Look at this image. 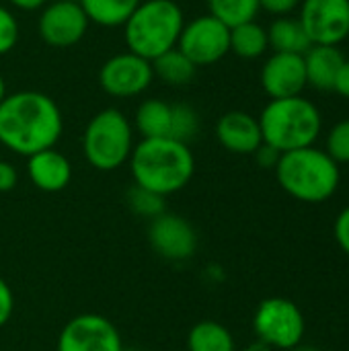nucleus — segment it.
Returning a JSON list of instances; mask_svg holds the SVG:
<instances>
[{
	"label": "nucleus",
	"mask_w": 349,
	"mask_h": 351,
	"mask_svg": "<svg viewBox=\"0 0 349 351\" xmlns=\"http://www.w3.org/2000/svg\"><path fill=\"white\" fill-rule=\"evenodd\" d=\"M325 152L337 162L348 165L349 162V119L335 123L327 134V148Z\"/></svg>",
	"instance_id": "obj_27"
},
{
	"label": "nucleus",
	"mask_w": 349,
	"mask_h": 351,
	"mask_svg": "<svg viewBox=\"0 0 349 351\" xmlns=\"http://www.w3.org/2000/svg\"><path fill=\"white\" fill-rule=\"evenodd\" d=\"M134 128L119 109H103L91 117L82 134V152L97 171H115L134 150Z\"/></svg>",
	"instance_id": "obj_6"
},
{
	"label": "nucleus",
	"mask_w": 349,
	"mask_h": 351,
	"mask_svg": "<svg viewBox=\"0 0 349 351\" xmlns=\"http://www.w3.org/2000/svg\"><path fill=\"white\" fill-rule=\"evenodd\" d=\"M267 41L274 51L304 56L313 45L302 23L292 16H278L267 27Z\"/></svg>",
	"instance_id": "obj_18"
},
{
	"label": "nucleus",
	"mask_w": 349,
	"mask_h": 351,
	"mask_svg": "<svg viewBox=\"0 0 349 351\" xmlns=\"http://www.w3.org/2000/svg\"><path fill=\"white\" fill-rule=\"evenodd\" d=\"M269 49L267 29L257 21H249L230 29V51L243 60L261 58Z\"/></svg>",
	"instance_id": "obj_21"
},
{
	"label": "nucleus",
	"mask_w": 349,
	"mask_h": 351,
	"mask_svg": "<svg viewBox=\"0 0 349 351\" xmlns=\"http://www.w3.org/2000/svg\"><path fill=\"white\" fill-rule=\"evenodd\" d=\"M128 162L134 185L163 197L187 187L195 173V158L189 144L173 138H142Z\"/></svg>",
	"instance_id": "obj_2"
},
{
	"label": "nucleus",
	"mask_w": 349,
	"mask_h": 351,
	"mask_svg": "<svg viewBox=\"0 0 349 351\" xmlns=\"http://www.w3.org/2000/svg\"><path fill=\"white\" fill-rule=\"evenodd\" d=\"M253 154L257 158V165L263 167V169H276V165H278V160L282 156V152H278L276 148H272L267 144H261Z\"/></svg>",
	"instance_id": "obj_33"
},
{
	"label": "nucleus",
	"mask_w": 349,
	"mask_h": 351,
	"mask_svg": "<svg viewBox=\"0 0 349 351\" xmlns=\"http://www.w3.org/2000/svg\"><path fill=\"white\" fill-rule=\"evenodd\" d=\"M333 90L344 97L349 99V60L346 58V62L341 64L339 72H337V78H335V84H333Z\"/></svg>",
	"instance_id": "obj_34"
},
{
	"label": "nucleus",
	"mask_w": 349,
	"mask_h": 351,
	"mask_svg": "<svg viewBox=\"0 0 349 351\" xmlns=\"http://www.w3.org/2000/svg\"><path fill=\"white\" fill-rule=\"evenodd\" d=\"M70 2H80V0H70Z\"/></svg>",
	"instance_id": "obj_37"
},
{
	"label": "nucleus",
	"mask_w": 349,
	"mask_h": 351,
	"mask_svg": "<svg viewBox=\"0 0 349 351\" xmlns=\"http://www.w3.org/2000/svg\"><path fill=\"white\" fill-rule=\"evenodd\" d=\"M19 183V171L12 162L0 160V193H8Z\"/></svg>",
	"instance_id": "obj_32"
},
{
	"label": "nucleus",
	"mask_w": 349,
	"mask_h": 351,
	"mask_svg": "<svg viewBox=\"0 0 349 351\" xmlns=\"http://www.w3.org/2000/svg\"><path fill=\"white\" fill-rule=\"evenodd\" d=\"M185 16L175 0H142L123 23L128 51L152 62L177 47Z\"/></svg>",
	"instance_id": "obj_5"
},
{
	"label": "nucleus",
	"mask_w": 349,
	"mask_h": 351,
	"mask_svg": "<svg viewBox=\"0 0 349 351\" xmlns=\"http://www.w3.org/2000/svg\"><path fill=\"white\" fill-rule=\"evenodd\" d=\"M200 130V117L197 111L187 105V103H177L173 105L171 113V138L179 142H189Z\"/></svg>",
	"instance_id": "obj_26"
},
{
	"label": "nucleus",
	"mask_w": 349,
	"mask_h": 351,
	"mask_svg": "<svg viewBox=\"0 0 349 351\" xmlns=\"http://www.w3.org/2000/svg\"><path fill=\"white\" fill-rule=\"evenodd\" d=\"M333 234H335L339 249L349 257V206L337 214L335 224H333Z\"/></svg>",
	"instance_id": "obj_29"
},
{
	"label": "nucleus",
	"mask_w": 349,
	"mask_h": 351,
	"mask_svg": "<svg viewBox=\"0 0 349 351\" xmlns=\"http://www.w3.org/2000/svg\"><path fill=\"white\" fill-rule=\"evenodd\" d=\"M216 138L232 154H253L263 144L259 119L247 111L224 113L216 123Z\"/></svg>",
	"instance_id": "obj_15"
},
{
	"label": "nucleus",
	"mask_w": 349,
	"mask_h": 351,
	"mask_svg": "<svg viewBox=\"0 0 349 351\" xmlns=\"http://www.w3.org/2000/svg\"><path fill=\"white\" fill-rule=\"evenodd\" d=\"M173 105L163 99H146L138 105L134 125L142 138H171Z\"/></svg>",
	"instance_id": "obj_19"
},
{
	"label": "nucleus",
	"mask_w": 349,
	"mask_h": 351,
	"mask_svg": "<svg viewBox=\"0 0 349 351\" xmlns=\"http://www.w3.org/2000/svg\"><path fill=\"white\" fill-rule=\"evenodd\" d=\"M150 247L167 261H187L197 249L195 228L179 214L163 212L148 226Z\"/></svg>",
	"instance_id": "obj_13"
},
{
	"label": "nucleus",
	"mask_w": 349,
	"mask_h": 351,
	"mask_svg": "<svg viewBox=\"0 0 349 351\" xmlns=\"http://www.w3.org/2000/svg\"><path fill=\"white\" fill-rule=\"evenodd\" d=\"M62 111L39 90L6 93L0 101V144L21 156L53 148L62 136Z\"/></svg>",
	"instance_id": "obj_1"
},
{
	"label": "nucleus",
	"mask_w": 349,
	"mask_h": 351,
	"mask_svg": "<svg viewBox=\"0 0 349 351\" xmlns=\"http://www.w3.org/2000/svg\"><path fill=\"white\" fill-rule=\"evenodd\" d=\"M344 62L346 56L337 45H311L304 53L306 84L317 90H333L337 72Z\"/></svg>",
	"instance_id": "obj_17"
},
{
	"label": "nucleus",
	"mask_w": 349,
	"mask_h": 351,
	"mask_svg": "<svg viewBox=\"0 0 349 351\" xmlns=\"http://www.w3.org/2000/svg\"><path fill=\"white\" fill-rule=\"evenodd\" d=\"M154 80L152 64L132 51L115 53L99 70L101 88L117 99L142 95Z\"/></svg>",
	"instance_id": "obj_11"
},
{
	"label": "nucleus",
	"mask_w": 349,
	"mask_h": 351,
	"mask_svg": "<svg viewBox=\"0 0 349 351\" xmlns=\"http://www.w3.org/2000/svg\"><path fill=\"white\" fill-rule=\"evenodd\" d=\"M19 43V21L16 16L0 4V56L14 49Z\"/></svg>",
	"instance_id": "obj_28"
},
{
	"label": "nucleus",
	"mask_w": 349,
	"mask_h": 351,
	"mask_svg": "<svg viewBox=\"0 0 349 351\" xmlns=\"http://www.w3.org/2000/svg\"><path fill=\"white\" fill-rule=\"evenodd\" d=\"M208 14L216 16L228 29L255 21L257 12L261 10L259 0H208Z\"/></svg>",
	"instance_id": "obj_24"
},
{
	"label": "nucleus",
	"mask_w": 349,
	"mask_h": 351,
	"mask_svg": "<svg viewBox=\"0 0 349 351\" xmlns=\"http://www.w3.org/2000/svg\"><path fill=\"white\" fill-rule=\"evenodd\" d=\"M298 21L313 45H339L349 33V0H302Z\"/></svg>",
	"instance_id": "obj_10"
},
{
	"label": "nucleus",
	"mask_w": 349,
	"mask_h": 351,
	"mask_svg": "<svg viewBox=\"0 0 349 351\" xmlns=\"http://www.w3.org/2000/svg\"><path fill=\"white\" fill-rule=\"evenodd\" d=\"M177 49L185 53L195 68L212 66L230 51V29L212 14H202L183 25Z\"/></svg>",
	"instance_id": "obj_8"
},
{
	"label": "nucleus",
	"mask_w": 349,
	"mask_h": 351,
	"mask_svg": "<svg viewBox=\"0 0 349 351\" xmlns=\"http://www.w3.org/2000/svg\"><path fill=\"white\" fill-rule=\"evenodd\" d=\"M150 64H152L154 78H160L165 84H171V86L189 84L195 76V70H197L191 64V60L185 53H181L177 47L165 51L163 56H158Z\"/></svg>",
	"instance_id": "obj_23"
},
{
	"label": "nucleus",
	"mask_w": 349,
	"mask_h": 351,
	"mask_svg": "<svg viewBox=\"0 0 349 351\" xmlns=\"http://www.w3.org/2000/svg\"><path fill=\"white\" fill-rule=\"evenodd\" d=\"M348 41H349V33H348Z\"/></svg>",
	"instance_id": "obj_38"
},
{
	"label": "nucleus",
	"mask_w": 349,
	"mask_h": 351,
	"mask_svg": "<svg viewBox=\"0 0 349 351\" xmlns=\"http://www.w3.org/2000/svg\"><path fill=\"white\" fill-rule=\"evenodd\" d=\"M125 204L134 214H138V216H142L146 220H154L156 216L167 212L165 197L158 195V193H152V191H148V189H144L140 185H132L125 191Z\"/></svg>",
	"instance_id": "obj_25"
},
{
	"label": "nucleus",
	"mask_w": 349,
	"mask_h": 351,
	"mask_svg": "<svg viewBox=\"0 0 349 351\" xmlns=\"http://www.w3.org/2000/svg\"><path fill=\"white\" fill-rule=\"evenodd\" d=\"M261 86L269 99L298 97L309 86L304 56L274 51L261 68Z\"/></svg>",
	"instance_id": "obj_14"
},
{
	"label": "nucleus",
	"mask_w": 349,
	"mask_h": 351,
	"mask_svg": "<svg viewBox=\"0 0 349 351\" xmlns=\"http://www.w3.org/2000/svg\"><path fill=\"white\" fill-rule=\"evenodd\" d=\"M58 351H123V341L107 317L84 313L64 325L58 335Z\"/></svg>",
	"instance_id": "obj_9"
},
{
	"label": "nucleus",
	"mask_w": 349,
	"mask_h": 351,
	"mask_svg": "<svg viewBox=\"0 0 349 351\" xmlns=\"http://www.w3.org/2000/svg\"><path fill=\"white\" fill-rule=\"evenodd\" d=\"M6 97V82H4V78H2V74H0V101Z\"/></svg>",
	"instance_id": "obj_36"
},
{
	"label": "nucleus",
	"mask_w": 349,
	"mask_h": 351,
	"mask_svg": "<svg viewBox=\"0 0 349 351\" xmlns=\"http://www.w3.org/2000/svg\"><path fill=\"white\" fill-rule=\"evenodd\" d=\"M302 0H259L261 10L276 14V16H288L296 8H300Z\"/></svg>",
	"instance_id": "obj_30"
},
{
	"label": "nucleus",
	"mask_w": 349,
	"mask_h": 351,
	"mask_svg": "<svg viewBox=\"0 0 349 351\" xmlns=\"http://www.w3.org/2000/svg\"><path fill=\"white\" fill-rule=\"evenodd\" d=\"M39 37L49 47L66 49L76 45L88 31V19L78 2L51 0L41 8L37 21Z\"/></svg>",
	"instance_id": "obj_12"
},
{
	"label": "nucleus",
	"mask_w": 349,
	"mask_h": 351,
	"mask_svg": "<svg viewBox=\"0 0 349 351\" xmlns=\"http://www.w3.org/2000/svg\"><path fill=\"white\" fill-rule=\"evenodd\" d=\"M8 2L19 10H37L43 8L49 0H8Z\"/></svg>",
	"instance_id": "obj_35"
},
{
	"label": "nucleus",
	"mask_w": 349,
	"mask_h": 351,
	"mask_svg": "<svg viewBox=\"0 0 349 351\" xmlns=\"http://www.w3.org/2000/svg\"><path fill=\"white\" fill-rule=\"evenodd\" d=\"M142 0H80L88 23L101 27H123Z\"/></svg>",
	"instance_id": "obj_20"
},
{
	"label": "nucleus",
	"mask_w": 349,
	"mask_h": 351,
	"mask_svg": "<svg viewBox=\"0 0 349 351\" xmlns=\"http://www.w3.org/2000/svg\"><path fill=\"white\" fill-rule=\"evenodd\" d=\"M274 171L280 187L290 197L304 204L331 199L341 181L339 165L325 150L315 146L284 152Z\"/></svg>",
	"instance_id": "obj_3"
},
{
	"label": "nucleus",
	"mask_w": 349,
	"mask_h": 351,
	"mask_svg": "<svg viewBox=\"0 0 349 351\" xmlns=\"http://www.w3.org/2000/svg\"><path fill=\"white\" fill-rule=\"evenodd\" d=\"M232 333L216 321H200L187 335L189 351H234Z\"/></svg>",
	"instance_id": "obj_22"
},
{
	"label": "nucleus",
	"mask_w": 349,
	"mask_h": 351,
	"mask_svg": "<svg viewBox=\"0 0 349 351\" xmlns=\"http://www.w3.org/2000/svg\"><path fill=\"white\" fill-rule=\"evenodd\" d=\"M14 311V294L4 278H0V327H4Z\"/></svg>",
	"instance_id": "obj_31"
},
{
	"label": "nucleus",
	"mask_w": 349,
	"mask_h": 351,
	"mask_svg": "<svg viewBox=\"0 0 349 351\" xmlns=\"http://www.w3.org/2000/svg\"><path fill=\"white\" fill-rule=\"evenodd\" d=\"M257 119L263 144L276 148L282 154L315 146L323 130V117L319 107L302 95L269 99Z\"/></svg>",
	"instance_id": "obj_4"
},
{
	"label": "nucleus",
	"mask_w": 349,
	"mask_h": 351,
	"mask_svg": "<svg viewBox=\"0 0 349 351\" xmlns=\"http://www.w3.org/2000/svg\"><path fill=\"white\" fill-rule=\"evenodd\" d=\"M253 329L261 343L276 350H296L306 331V321L296 302L272 296L259 302L253 315Z\"/></svg>",
	"instance_id": "obj_7"
},
{
	"label": "nucleus",
	"mask_w": 349,
	"mask_h": 351,
	"mask_svg": "<svg viewBox=\"0 0 349 351\" xmlns=\"http://www.w3.org/2000/svg\"><path fill=\"white\" fill-rule=\"evenodd\" d=\"M27 175L39 191L58 193L68 187L72 179V165L60 150L47 148L27 158Z\"/></svg>",
	"instance_id": "obj_16"
}]
</instances>
